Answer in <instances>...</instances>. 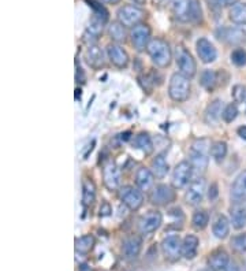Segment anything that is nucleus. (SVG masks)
I'll return each instance as SVG.
<instances>
[{
    "label": "nucleus",
    "mask_w": 246,
    "mask_h": 271,
    "mask_svg": "<svg viewBox=\"0 0 246 271\" xmlns=\"http://www.w3.org/2000/svg\"><path fill=\"white\" fill-rule=\"evenodd\" d=\"M216 36L219 40L230 46H240L245 41V32L240 28H222L218 29Z\"/></svg>",
    "instance_id": "4468645a"
},
{
    "label": "nucleus",
    "mask_w": 246,
    "mask_h": 271,
    "mask_svg": "<svg viewBox=\"0 0 246 271\" xmlns=\"http://www.w3.org/2000/svg\"><path fill=\"white\" fill-rule=\"evenodd\" d=\"M201 271H208V270H201Z\"/></svg>",
    "instance_id": "603ef678"
},
{
    "label": "nucleus",
    "mask_w": 246,
    "mask_h": 271,
    "mask_svg": "<svg viewBox=\"0 0 246 271\" xmlns=\"http://www.w3.org/2000/svg\"><path fill=\"white\" fill-rule=\"evenodd\" d=\"M198 244L200 241L196 235H186L182 242V256H184L186 259H194L198 251Z\"/></svg>",
    "instance_id": "b1692460"
},
{
    "label": "nucleus",
    "mask_w": 246,
    "mask_h": 271,
    "mask_svg": "<svg viewBox=\"0 0 246 271\" xmlns=\"http://www.w3.org/2000/svg\"><path fill=\"white\" fill-rule=\"evenodd\" d=\"M228 264H230V257L224 249L212 252L208 257V266L212 271H223Z\"/></svg>",
    "instance_id": "6ab92c4d"
},
{
    "label": "nucleus",
    "mask_w": 246,
    "mask_h": 271,
    "mask_svg": "<svg viewBox=\"0 0 246 271\" xmlns=\"http://www.w3.org/2000/svg\"><path fill=\"white\" fill-rule=\"evenodd\" d=\"M107 55L112 65L119 69H124L128 65V52L123 50L119 44H110L107 47Z\"/></svg>",
    "instance_id": "dca6fc26"
},
{
    "label": "nucleus",
    "mask_w": 246,
    "mask_h": 271,
    "mask_svg": "<svg viewBox=\"0 0 246 271\" xmlns=\"http://www.w3.org/2000/svg\"><path fill=\"white\" fill-rule=\"evenodd\" d=\"M192 170L193 166L189 162H180L175 166L174 173H172V179H171V184L172 188L175 189H182L186 185L189 184L190 178H192Z\"/></svg>",
    "instance_id": "1a4fd4ad"
},
{
    "label": "nucleus",
    "mask_w": 246,
    "mask_h": 271,
    "mask_svg": "<svg viewBox=\"0 0 246 271\" xmlns=\"http://www.w3.org/2000/svg\"><path fill=\"white\" fill-rule=\"evenodd\" d=\"M197 54L198 57L204 63H212L215 61L216 57H218V52H216V48L214 47V44L210 43V40L206 39H200L197 41Z\"/></svg>",
    "instance_id": "f3484780"
},
{
    "label": "nucleus",
    "mask_w": 246,
    "mask_h": 271,
    "mask_svg": "<svg viewBox=\"0 0 246 271\" xmlns=\"http://www.w3.org/2000/svg\"><path fill=\"white\" fill-rule=\"evenodd\" d=\"M175 61L180 67V73L188 78H193L197 73V65L194 58L184 46H176L175 48Z\"/></svg>",
    "instance_id": "20e7f679"
},
{
    "label": "nucleus",
    "mask_w": 246,
    "mask_h": 271,
    "mask_svg": "<svg viewBox=\"0 0 246 271\" xmlns=\"http://www.w3.org/2000/svg\"><path fill=\"white\" fill-rule=\"evenodd\" d=\"M231 199L234 200V203L246 201V170L236 177L231 186Z\"/></svg>",
    "instance_id": "a211bd4d"
},
{
    "label": "nucleus",
    "mask_w": 246,
    "mask_h": 271,
    "mask_svg": "<svg viewBox=\"0 0 246 271\" xmlns=\"http://www.w3.org/2000/svg\"><path fill=\"white\" fill-rule=\"evenodd\" d=\"M146 51H148L152 62L158 67L166 69L171 65L172 54H171V48L167 41L162 40V39H152L148 44Z\"/></svg>",
    "instance_id": "f03ea898"
},
{
    "label": "nucleus",
    "mask_w": 246,
    "mask_h": 271,
    "mask_svg": "<svg viewBox=\"0 0 246 271\" xmlns=\"http://www.w3.org/2000/svg\"><path fill=\"white\" fill-rule=\"evenodd\" d=\"M200 84L206 91H214V88L218 84V74L214 70H204L201 73Z\"/></svg>",
    "instance_id": "72a5a7b5"
},
{
    "label": "nucleus",
    "mask_w": 246,
    "mask_h": 271,
    "mask_svg": "<svg viewBox=\"0 0 246 271\" xmlns=\"http://www.w3.org/2000/svg\"><path fill=\"white\" fill-rule=\"evenodd\" d=\"M85 59H86L88 65L93 69H100L104 65V57H102V51L98 46H89L85 54Z\"/></svg>",
    "instance_id": "5701e85b"
},
{
    "label": "nucleus",
    "mask_w": 246,
    "mask_h": 271,
    "mask_svg": "<svg viewBox=\"0 0 246 271\" xmlns=\"http://www.w3.org/2000/svg\"><path fill=\"white\" fill-rule=\"evenodd\" d=\"M152 173L156 178H164L167 173H168V164L166 162L164 155H158L156 158L152 160Z\"/></svg>",
    "instance_id": "cd10ccee"
},
{
    "label": "nucleus",
    "mask_w": 246,
    "mask_h": 271,
    "mask_svg": "<svg viewBox=\"0 0 246 271\" xmlns=\"http://www.w3.org/2000/svg\"><path fill=\"white\" fill-rule=\"evenodd\" d=\"M230 214L232 227L236 230L244 229L246 226V205L242 203H234V205L231 207Z\"/></svg>",
    "instance_id": "aec40b11"
},
{
    "label": "nucleus",
    "mask_w": 246,
    "mask_h": 271,
    "mask_svg": "<svg viewBox=\"0 0 246 271\" xmlns=\"http://www.w3.org/2000/svg\"><path fill=\"white\" fill-rule=\"evenodd\" d=\"M102 179L108 190H116L120 186V170L112 160H108L102 167Z\"/></svg>",
    "instance_id": "f8f14e48"
},
{
    "label": "nucleus",
    "mask_w": 246,
    "mask_h": 271,
    "mask_svg": "<svg viewBox=\"0 0 246 271\" xmlns=\"http://www.w3.org/2000/svg\"><path fill=\"white\" fill-rule=\"evenodd\" d=\"M126 26H123L120 22H112L108 28V35L115 43H124L126 41Z\"/></svg>",
    "instance_id": "7c9ffc66"
},
{
    "label": "nucleus",
    "mask_w": 246,
    "mask_h": 271,
    "mask_svg": "<svg viewBox=\"0 0 246 271\" xmlns=\"http://www.w3.org/2000/svg\"><path fill=\"white\" fill-rule=\"evenodd\" d=\"M236 2L238 0H206L210 7H214V9H220V7H226V6L236 5Z\"/></svg>",
    "instance_id": "79ce46f5"
},
{
    "label": "nucleus",
    "mask_w": 246,
    "mask_h": 271,
    "mask_svg": "<svg viewBox=\"0 0 246 271\" xmlns=\"http://www.w3.org/2000/svg\"><path fill=\"white\" fill-rule=\"evenodd\" d=\"M192 223H193V227L196 230H204L210 223V215L204 210L196 211L193 214V218H192Z\"/></svg>",
    "instance_id": "473e14b6"
},
{
    "label": "nucleus",
    "mask_w": 246,
    "mask_h": 271,
    "mask_svg": "<svg viewBox=\"0 0 246 271\" xmlns=\"http://www.w3.org/2000/svg\"><path fill=\"white\" fill-rule=\"evenodd\" d=\"M163 222V215L158 210H150L141 216L138 223V229L142 234H150L160 227Z\"/></svg>",
    "instance_id": "6e6552de"
},
{
    "label": "nucleus",
    "mask_w": 246,
    "mask_h": 271,
    "mask_svg": "<svg viewBox=\"0 0 246 271\" xmlns=\"http://www.w3.org/2000/svg\"><path fill=\"white\" fill-rule=\"evenodd\" d=\"M170 97L175 102H184L189 99L190 95V81L189 78L182 73H175L170 80L168 87Z\"/></svg>",
    "instance_id": "7ed1b4c3"
},
{
    "label": "nucleus",
    "mask_w": 246,
    "mask_h": 271,
    "mask_svg": "<svg viewBox=\"0 0 246 271\" xmlns=\"http://www.w3.org/2000/svg\"><path fill=\"white\" fill-rule=\"evenodd\" d=\"M223 271H240V267L236 266V263H230V264L226 267Z\"/></svg>",
    "instance_id": "a18cd8bd"
},
{
    "label": "nucleus",
    "mask_w": 246,
    "mask_h": 271,
    "mask_svg": "<svg viewBox=\"0 0 246 271\" xmlns=\"http://www.w3.org/2000/svg\"><path fill=\"white\" fill-rule=\"evenodd\" d=\"M96 199V185L92 179L85 178L82 182V204L85 207L93 204Z\"/></svg>",
    "instance_id": "393cba45"
},
{
    "label": "nucleus",
    "mask_w": 246,
    "mask_h": 271,
    "mask_svg": "<svg viewBox=\"0 0 246 271\" xmlns=\"http://www.w3.org/2000/svg\"><path fill=\"white\" fill-rule=\"evenodd\" d=\"M156 3H163V2H166V0H154Z\"/></svg>",
    "instance_id": "3c124183"
},
{
    "label": "nucleus",
    "mask_w": 246,
    "mask_h": 271,
    "mask_svg": "<svg viewBox=\"0 0 246 271\" xmlns=\"http://www.w3.org/2000/svg\"><path fill=\"white\" fill-rule=\"evenodd\" d=\"M189 21L194 22V24H198V22L202 21V10H201L200 2H198V0H192Z\"/></svg>",
    "instance_id": "e433bc0d"
},
{
    "label": "nucleus",
    "mask_w": 246,
    "mask_h": 271,
    "mask_svg": "<svg viewBox=\"0 0 246 271\" xmlns=\"http://www.w3.org/2000/svg\"><path fill=\"white\" fill-rule=\"evenodd\" d=\"M175 200V190L168 185L159 184L156 185L150 193V203L159 207L171 204Z\"/></svg>",
    "instance_id": "9d476101"
},
{
    "label": "nucleus",
    "mask_w": 246,
    "mask_h": 271,
    "mask_svg": "<svg viewBox=\"0 0 246 271\" xmlns=\"http://www.w3.org/2000/svg\"><path fill=\"white\" fill-rule=\"evenodd\" d=\"M210 143L206 138H201L193 143L190 148V164L193 169L202 174L208 169L210 163Z\"/></svg>",
    "instance_id": "f257e3e1"
},
{
    "label": "nucleus",
    "mask_w": 246,
    "mask_h": 271,
    "mask_svg": "<svg viewBox=\"0 0 246 271\" xmlns=\"http://www.w3.org/2000/svg\"><path fill=\"white\" fill-rule=\"evenodd\" d=\"M136 184L138 186L140 190H149L154 184V175L146 167H140L136 174Z\"/></svg>",
    "instance_id": "412c9836"
},
{
    "label": "nucleus",
    "mask_w": 246,
    "mask_h": 271,
    "mask_svg": "<svg viewBox=\"0 0 246 271\" xmlns=\"http://www.w3.org/2000/svg\"><path fill=\"white\" fill-rule=\"evenodd\" d=\"M227 155V144L224 141H216L210 147V156L215 159L216 162H222Z\"/></svg>",
    "instance_id": "f704fd0d"
},
{
    "label": "nucleus",
    "mask_w": 246,
    "mask_h": 271,
    "mask_svg": "<svg viewBox=\"0 0 246 271\" xmlns=\"http://www.w3.org/2000/svg\"><path fill=\"white\" fill-rule=\"evenodd\" d=\"M218 196H219V189H218V184L214 182V184L210 186V190H208V199L210 201H214V200L218 199Z\"/></svg>",
    "instance_id": "37998d69"
},
{
    "label": "nucleus",
    "mask_w": 246,
    "mask_h": 271,
    "mask_svg": "<svg viewBox=\"0 0 246 271\" xmlns=\"http://www.w3.org/2000/svg\"><path fill=\"white\" fill-rule=\"evenodd\" d=\"M130 37H132L134 48L141 52L145 48H148V44L150 43V29L148 25L140 24V25L134 26L133 31L130 33Z\"/></svg>",
    "instance_id": "ddd939ff"
},
{
    "label": "nucleus",
    "mask_w": 246,
    "mask_h": 271,
    "mask_svg": "<svg viewBox=\"0 0 246 271\" xmlns=\"http://www.w3.org/2000/svg\"><path fill=\"white\" fill-rule=\"evenodd\" d=\"M231 62L238 67L246 66V51L244 48H236L231 52Z\"/></svg>",
    "instance_id": "ea45409f"
},
{
    "label": "nucleus",
    "mask_w": 246,
    "mask_h": 271,
    "mask_svg": "<svg viewBox=\"0 0 246 271\" xmlns=\"http://www.w3.org/2000/svg\"><path fill=\"white\" fill-rule=\"evenodd\" d=\"M128 2H132L134 6H144L146 3V0H128Z\"/></svg>",
    "instance_id": "09e8293b"
},
{
    "label": "nucleus",
    "mask_w": 246,
    "mask_h": 271,
    "mask_svg": "<svg viewBox=\"0 0 246 271\" xmlns=\"http://www.w3.org/2000/svg\"><path fill=\"white\" fill-rule=\"evenodd\" d=\"M88 3H89V6L93 9V16L98 17V18H100V20L102 21V22H107L108 21V11L104 9V6L100 5V3H98V2H94V0H86Z\"/></svg>",
    "instance_id": "4c0bfd02"
},
{
    "label": "nucleus",
    "mask_w": 246,
    "mask_h": 271,
    "mask_svg": "<svg viewBox=\"0 0 246 271\" xmlns=\"http://www.w3.org/2000/svg\"><path fill=\"white\" fill-rule=\"evenodd\" d=\"M192 0H171V10L175 18L180 21H189Z\"/></svg>",
    "instance_id": "4be33fe9"
},
{
    "label": "nucleus",
    "mask_w": 246,
    "mask_h": 271,
    "mask_svg": "<svg viewBox=\"0 0 246 271\" xmlns=\"http://www.w3.org/2000/svg\"><path fill=\"white\" fill-rule=\"evenodd\" d=\"M102 3H108V5H116L120 0H102Z\"/></svg>",
    "instance_id": "8fccbe9b"
},
{
    "label": "nucleus",
    "mask_w": 246,
    "mask_h": 271,
    "mask_svg": "<svg viewBox=\"0 0 246 271\" xmlns=\"http://www.w3.org/2000/svg\"><path fill=\"white\" fill-rule=\"evenodd\" d=\"M136 145H137V148L141 149L145 155H150L154 149L150 136H149L148 133H144V132L136 137Z\"/></svg>",
    "instance_id": "2f4dec72"
},
{
    "label": "nucleus",
    "mask_w": 246,
    "mask_h": 271,
    "mask_svg": "<svg viewBox=\"0 0 246 271\" xmlns=\"http://www.w3.org/2000/svg\"><path fill=\"white\" fill-rule=\"evenodd\" d=\"M230 20L236 25H245L246 24V3H236L231 7Z\"/></svg>",
    "instance_id": "c85d7f7f"
},
{
    "label": "nucleus",
    "mask_w": 246,
    "mask_h": 271,
    "mask_svg": "<svg viewBox=\"0 0 246 271\" xmlns=\"http://www.w3.org/2000/svg\"><path fill=\"white\" fill-rule=\"evenodd\" d=\"M111 212H112L111 205L108 204V203H102V208H100V215H102V216H108Z\"/></svg>",
    "instance_id": "c03bdc74"
},
{
    "label": "nucleus",
    "mask_w": 246,
    "mask_h": 271,
    "mask_svg": "<svg viewBox=\"0 0 246 271\" xmlns=\"http://www.w3.org/2000/svg\"><path fill=\"white\" fill-rule=\"evenodd\" d=\"M119 197L123 201V204L128 205L132 211H137L142 205L144 196L142 192L134 186H122L119 190Z\"/></svg>",
    "instance_id": "423d86ee"
},
{
    "label": "nucleus",
    "mask_w": 246,
    "mask_h": 271,
    "mask_svg": "<svg viewBox=\"0 0 246 271\" xmlns=\"http://www.w3.org/2000/svg\"><path fill=\"white\" fill-rule=\"evenodd\" d=\"M230 245L231 249L238 252V253H244V252H246V233L234 235V237L231 238Z\"/></svg>",
    "instance_id": "c9c22d12"
},
{
    "label": "nucleus",
    "mask_w": 246,
    "mask_h": 271,
    "mask_svg": "<svg viewBox=\"0 0 246 271\" xmlns=\"http://www.w3.org/2000/svg\"><path fill=\"white\" fill-rule=\"evenodd\" d=\"M80 271H93V270H92V267L89 266V264L84 263V264H81V266H80Z\"/></svg>",
    "instance_id": "de8ad7c7"
},
{
    "label": "nucleus",
    "mask_w": 246,
    "mask_h": 271,
    "mask_svg": "<svg viewBox=\"0 0 246 271\" xmlns=\"http://www.w3.org/2000/svg\"><path fill=\"white\" fill-rule=\"evenodd\" d=\"M118 16V21L126 28H134L141 24V21L144 20V13L141 9H138L137 6H123L116 13Z\"/></svg>",
    "instance_id": "39448f33"
},
{
    "label": "nucleus",
    "mask_w": 246,
    "mask_h": 271,
    "mask_svg": "<svg viewBox=\"0 0 246 271\" xmlns=\"http://www.w3.org/2000/svg\"><path fill=\"white\" fill-rule=\"evenodd\" d=\"M222 106H223V102L222 100H215V102H212L206 108V111H205V121L208 123H215L219 117L222 115Z\"/></svg>",
    "instance_id": "c756f323"
},
{
    "label": "nucleus",
    "mask_w": 246,
    "mask_h": 271,
    "mask_svg": "<svg viewBox=\"0 0 246 271\" xmlns=\"http://www.w3.org/2000/svg\"><path fill=\"white\" fill-rule=\"evenodd\" d=\"M162 252L164 257L170 261H176L182 255V242L180 235H167L162 241Z\"/></svg>",
    "instance_id": "0eeeda50"
},
{
    "label": "nucleus",
    "mask_w": 246,
    "mask_h": 271,
    "mask_svg": "<svg viewBox=\"0 0 246 271\" xmlns=\"http://www.w3.org/2000/svg\"><path fill=\"white\" fill-rule=\"evenodd\" d=\"M236 115H238V108H236V104H227L223 110V113H222V118H223V121L227 123H231L232 121H236Z\"/></svg>",
    "instance_id": "58836bf2"
},
{
    "label": "nucleus",
    "mask_w": 246,
    "mask_h": 271,
    "mask_svg": "<svg viewBox=\"0 0 246 271\" xmlns=\"http://www.w3.org/2000/svg\"><path fill=\"white\" fill-rule=\"evenodd\" d=\"M238 136L244 140H246V126H241V128H238Z\"/></svg>",
    "instance_id": "49530a36"
},
{
    "label": "nucleus",
    "mask_w": 246,
    "mask_h": 271,
    "mask_svg": "<svg viewBox=\"0 0 246 271\" xmlns=\"http://www.w3.org/2000/svg\"><path fill=\"white\" fill-rule=\"evenodd\" d=\"M94 242H96V240H94V237L92 234L78 237L76 240V252L80 253V255H88L93 249Z\"/></svg>",
    "instance_id": "bb28decb"
},
{
    "label": "nucleus",
    "mask_w": 246,
    "mask_h": 271,
    "mask_svg": "<svg viewBox=\"0 0 246 271\" xmlns=\"http://www.w3.org/2000/svg\"><path fill=\"white\" fill-rule=\"evenodd\" d=\"M142 249V238L140 235H132L123 241L122 253L126 260H134L137 259Z\"/></svg>",
    "instance_id": "2eb2a0df"
},
{
    "label": "nucleus",
    "mask_w": 246,
    "mask_h": 271,
    "mask_svg": "<svg viewBox=\"0 0 246 271\" xmlns=\"http://www.w3.org/2000/svg\"><path fill=\"white\" fill-rule=\"evenodd\" d=\"M205 193V179L202 177H197L190 182L189 188L184 194V200L189 205H198L204 199Z\"/></svg>",
    "instance_id": "9b49d317"
},
{
    "label": "nucleus",
    "mask_w": 246,
    "mask_h": 271,
    "mask_svg": "<svg viewBox=\"0 0 246 271\" xmlns=\"http://www.w3.org/2000/svg\"><path fill=\"white\" fill-rule=\"evenodd\" d=\"M232 97L236 103H242L246 97V88L244 85H236L232 88Z\"/></svg>",
    "instance_id": "a19ab883"
},
{
    "label": "nucleus",
    "mask_w": 246,
    "mask_h": 271,
    "mask_svg": "<svg viewBox=\"0 0 246 271\" xmlns=\"http://www.w3.org/2000/svg\"><path fill=\"white\" fill-rule=\"evenodd\" d=\"M212 231H214L216 238H219V240H224L226 237L228 235V233H230V222L224 215H219L216 218Z\"/></svg>",
    "instance_id": "a878e982"
}]
</instances>
